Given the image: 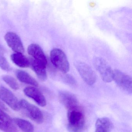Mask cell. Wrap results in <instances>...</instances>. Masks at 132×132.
Segmentation results:
<instances>
[{
	"label": "cell",
	"mask_w": 132,
	"mask_h": 132,
	"mask_svg": "<svg viewBox=\"0 0 132 132\" xmlns=\"http://www.w3.org/2000/svg\"><path fill=\"white\" fill-rule=\"evenodd\" d=\"M30 65L38 78L42 81H45L47 79L46 71L47 64L32 59L30 61Z\"/></svg>",
	"instance_id": "7c38bea8"
},
{
	"label": "cell",
	"mask_w": 132,
	"mask_h": 132,
	"mask_svg": "<svg viewBox=\"0 0 132 132\" xmlns=\"http://www.w3.org/2000/svg\"><path fill=\"white\" fill-rule=\"evenodd\" d=\"M4 39L9 47L15 53L23 54L24 47L21 39L16 33L8 32L4 36Z\"/></svg>",
	"instance_id": "ba28073f"
},
{
	"label": "cell",
	"mask_w": 132,
	"mask_h": 132,
	"mask_svg": "<svg viewBox=\"0 0 132 132\" xmlns=\"http://www.w3.org/2000/svg\"><path fill=\"white\" fill-rule=\"evenodd\" d=\"M0 120L1 122L8 123H13V120L4 110L0 108Z\"/></svg>",
	"instance_id": "d6986e66"
},
{
	"label": "cell",
	"mask_w": 132,
	"mask_h": 132,
	"mask_svg": "<svg viewBox=\"0 0 132 132\" xmlns=\"http://www.w3.org/2000/svg\"><path fill=\"white\" fill-rule=\"evenodd\" d=\"M0 68L7 71H10L11 69L8 62L4 57L1 55H0Z\"/></svg>",
	"instance_id": "ffe728a7"
},
{
	"label": "cell",
	"mask_w": 132,
	"mask_h": 132,
	"mask_svg": "<svg viewBox=\"0 0 132 132\" xmlns=\"http://www.w3.org/2000/svg\"><path fill=\"white\" fill-rule=\"evenodd\" d=\"M68 119L69 132H83L85 118L84 111L79 105L68 110Z\"/></svg>",
	"instance_id": "6da1fadb"
},
{
	"label": "cell",
	"mask_w": 132,
	"mask_h": 132,
	"mask_svg": "<svg viewBox=\"0 0 132 132\" xmlns=\"http://www.w3.org/2000/svg\"><path fill=\"white\" fill-rule=\"evenodd\" d=\"M5 52V49L2 45H0V55L2 56V55H3Z\"/></svg>",
	"instance_id": "603a6c76"
},
{
	"label": "cell",
	"mask_w": 132,
	"mask_h": 132,
	"mask_svg": "<svg viewBox=\"0 0 132 132\" xmlns=\"http://www.w3.org/2000/svg\"><path fill=\"white\" fill-rule=\"evenodd\" d=\"M93 64L103 81L110 82L113 81V71L103 59L98 57L95 58Z\"/></svg>",
	"instance_id": "3957f363"
},
{
	"label": "cell",
	"mask_w": 132,
	"mask_h": 132,
	"mask_svg": "<svg viewBox=\"0 0 132 132\" xmlns=\"http://www.w3.org/2000/svg\"><path fill=\"white\" fill-rule=\"evenodd\" d=\"M16 75L18 79L21 82L31 85L34 87L38 86V84L37 81L26 72L18 70L16 71Z\"/></svg>",
	"instance_id": "5bb4252c"
},
{
	"label": "cell",
	"mask_w": 132,
	"mask_h": 132,
	"mask_svg": "<svg viewBox=\"0 0 132 132\" xmlns=\"http://www.w3.org/2000/svg\"><path fill=\"white\" fill-rule=\"evenodd\" d=\"M0 130L4 132H17V130L13 123H8L0 121Z\"/></svg>",
	"instance_id": "ac0fdd59"
},
{
	"label": "cell",
	"mask_w": 132,
	"mask_h": 132,
	"mask_svg": "<svg viewBox=\"0 0 132 132\" xmlns=\"http://www.w3.org/2000/svg\"><path fill=\"white\" fill-rule=\"evenodd\" d=\"M113 80L122 90L128 94L132 92V79L126 73L118 69L113 71Z\"/></svg>",
	"instance_id": "8992f818"
},
{
	"label": "cell",
	"mask_w": 132,
	"mask_h": 132,
	"mask_svg": "<svg viewBox=\"0 0 132 132\" xmlns=\"http://www.w3.org/2000/svg\"><path fill=\"white\" fill-rule=\"evenodd\" d=\"M50 59L52 64L57 69L66 73L69 70V64L65 54L61 49L54 48L51 51Z\"/></svg>",
	"instance_id": "7a4b0ae2"
},
{
	"label": "cell",
	"mask_w": 132,
	"mask_h": 132,
	"mask_svg": "<svg viewBox=\"0 0 132 132\" xmlns=\"http://www.w3.org/2000/svg\"><path fill=\"white\" fill-rule=\"evenodd\" d=\"M11 61L16 65L21 68H27L30 65V61L21 53H15L11 56Z\"/></svg>",
	"instance_id": "9a60e30c"
},
{
	"label": "cell",
	"mask_w": 132,
	"mask_h": 132,
	"mask_svg": "<svg viewBox=\"0 0 132 132\" xmlns=\"http://www.w3.org/2000/svg\"><path fill=\"white\" fill-rule=\"evenodd\" d=\"M60 102L68 110L79 105V102L76 96L71 93L62 91L59 94Z\"/></svg>",
	"instance_id": "30bf717a"
},
{
	"label": "cell",
	"mask_w": 132,
	"mask_h": 132,
	"mask_svg": "<svg viewBox=\"0 0 132 132\" xmlns=\"http://www.w3.org/2000/svg\"><path fill=\"white\" fill-rule=\"evenodd\" d=\"M0 108L4 111H7L8 110V109L7 108L5 104L1 100H0Z\"/></svg>",
	"instance_id": "7402d4cb"
},
{
	"label": "cell",
	"mask_w": 132,
	"mask_h": 132,
	"mask_svg": "<svg viewBox=\"0 0 132 132\" xmlns=\"http://www.w3.org/2000/svg\"><path fill=\"white\" fill-rule=\"evenodd\" d=\"M3 79L11 88L15 90L19 89L20 86L18 82L12 76L8 75L4 76H3Z\"/></svg>",
	"instance_id": "e0dca14e"
},
{
	"label": "cell",
	"mask_w": 132,
	"mask_h": 132,
	"mask_svg": "<svg viewBox=\"0 0 132 132\" xmlns=\"http://www.w3.org/2000/svg\"><path fill=\"white\" fill-rule=\"evenodd\" d=\"M24 93L28 97L32 98L40 106L44 107L47 104L46 99L40 90L34 86L26 87L24 89Z\"/></svg>",
	"instance_id": "9c48e42d"
},
{
	"label": "cell",
	"mask_w": 132,
	"mask_h": 132,
	"mask_svg": "<svg viewBox=\"0 0 132 132\" xmlns=\"http://www.w3.org/2000/svg\"><path fill=\"white\" fill-rule=\"evenodd\" d=\"M21 109L26 113V115L37 123L40 124L43 123L44 117L41 110L34 105L31 104L25 100L20 101Z\"/></svg>",
	"instance_id": "277c9868"
},
{
	"label": "cell",
	"mask_w": 132,
	"mask_h": 132,
	"mask_svg": "<svg viewBox=\"0 0 132 132\" xmlns=\"http://www.w3.org/2000/svg\"><path fill=\"white\" fill-rule=\"evenodd\" d=\"M95 132H111L113 129V124L107 117L97 119L95 123Z\"/></svg>",
	"instance_id": "4fadbf2b"
},
{
	"label": "cell",
	"mask_w": 132,
	"mask_h": 132,
	"mask_svg": "<svg viewBox=\"0 0 132 132\" xmlns=\"http://www.w3.org/2000/svg\"><path fill=\"white\" fill-rule=\"evenodd\" d=\"M27 51L33 59L41 62L45 64H47V58L44 51L38 45L34 44L30 45L28 47Z\"/></svg>",
	"instance_id": "8fae6325"
},
{
	"label": "cell",
	"mask_w": 132,
	"mask_h": 132,
	"mask_svg": "<svg viewBox=\"0 0 132 132\" xmlns=\"http://www.w3.org/2000/svg\"><path fill=\"white\" fill-rule=\"evenodd\" d=\"M63 80L65 82L69 85L74 86L76 84V80L75 78L71 75L68 74L64 76L63 77Z\"/></svg>",
	"instance_id": "44dd1931"
},
{
	"label": "cell",
	"mask_w": 132,
	"mask_h": 132,
	"mask_svg": "<svg viewBox=\"0 0 132 132\" xmlns=\"http://www.w3.org/2000/svg\"><path fill=\"white\" fill-rule=\"evenodd\" d=\"M75 65L78 72L84 81L89 85L95 83L96 76L92 68L86 63L81 61H77Z\"/></svg>",
	"instance_id": "5b68a950"
},
{
	"label": "cell",
	"mask_w": 132,
	"mask_h": 132,
	"mask_svg": "<svg viewBox=\"0 0 132 132\" xmlns=\"http://www.w3.org/2000/svg\"><path fill=\"white\" fill-rule=\"evenodd\" d=\"M0 99L15 111L21 109L17 98L10 90L3 86H0Z\"/></svg>",
	"instance_id": "52a82bcc"
},
{
	"label": "cell",
	"mask_w": 132,
	"mask_h": 132,
	"mask_svg": "<svg viewBox=\"0 0 132 132\" xmlns=\"http://www.w3.org/2000/svg\"><path fill=\"white\" fill-rule=\"evenodd\" d=\"M14 123L24 132H34V127L29 121L23 119L15 118L13 119Z\"/></svg>",
	"instance_id": "2e32d148"
}]
</instances>
